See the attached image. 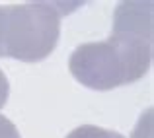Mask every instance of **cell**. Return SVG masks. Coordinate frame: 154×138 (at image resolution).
<instances>
[{"mask_svg":"<svg viewBox=\"0 0 154 138\" xmlns=\"http://www.w3.org/2000/svg\"><path fill=\"white\" fill-rule=\"evenodd\" d=\"M131 138H152V109H146L140 115Z\"/></svg>","mask_w":154,"mask_h":138,"instance_id":"cell-4","label":"cell"},{"mask_svg":"<svg viewBox=\"0 0 154 138\" xmlns=\"http://www.w3.org/2000/svg\"><path fill=\"white\" fill-rule=\"evenodd\" d=\"M64 6L26 2L0 6V58L39 62L55 51L60 37Z\"/></svg>","mask_w":154,"mask_h":138,"instance_id":"cell-2","label":"cell"},{"mask_svg":"<svg viewBox=\"0 0 154 138\" xmlns=\"http://www.w3.org/2000/svg\"><path fill=\"white\" fill-rule=\"evenodd\" d=\"M66 138H125V136L121 132L96 127V124H82V127L68 132Z\"/></svg>","mask_w":154,"mask_h":138,"instance_id":"cell-3","label":"cell"},{"mask_svg":"<svg viewBox=\"0 0 154 138\" xmlns=\"http://www.w3.org/2000/svg\"><path fill=\"white\" fill-rule=\"evenodd\" d=\"M152 64V4L121 2L111 37L72 51L68 70L90 90L109 92L144 78Z\"/></svg>","mask_w":154,"mask_h":138,"instance_id":"cell-1","label":"cell"},{"mask_svg":"<svg viewBox=\"0 0 154 138\" xmlns=\"http://www.w3.org/2000/svg\"><path fill=\"white\" fill-rule=\"evenodd\" d=\"M8 95H10V84H8L6 74H4L2 68H0V109H2L4 105H6Z\"/></svg>","mask_w":154,"mask_h":138,"instance_id":"cell-6","label":"cell"},{"mask_svg":"<svg viewBox=\"0 0 154 138\" xmlns=\"http://www.w3.org/2000/svg\"><path fill=\"white\" fill-rule=\"evenodd\" d=\"M0 138H22L16 124L4 115H0Z\"/></svg>","mask_w":154,"mask_h":138,"instance_id":"cell-5","label":"cell"}]
</instances>
